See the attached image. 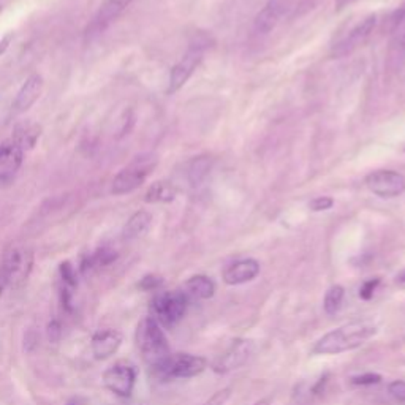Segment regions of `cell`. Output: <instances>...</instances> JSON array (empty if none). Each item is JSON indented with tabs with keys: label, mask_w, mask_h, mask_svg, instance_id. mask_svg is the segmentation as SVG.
<instances>
[{
	"label": "cell",
	"mask_w": 405,
	"mask_h": 405,
	"mask_svg": "<svg viewBox=\"0 0 405 405\" xmlns=\"http://www.w3.org/2000/svg\"><path fill=\"white\" fill-rule=\"evenodd\" d=\"M401 47H402V52H404V56H405V35H404V38H402V43H401Z\"/></svg>",
	"instance_id": "cell-37"
},
{
	"label": "cell",
	"mask_w": 405,
	"mask_h": 405,
	"mask_svg": "<svg viewBox=\"0 0 405 405\" xmlns=\"http://www.w3.org/2000/svg\"><path fill=\"white\" fill-rule=\"evenodd\" d=\"M68 405H86V402L80 404V399H73V401H71Z\"/></svg>",
	"instance_id": "cell-35"
},
{
	"label": "cell",
	"mask_w": 405,
	"mask_h": 405,
	"mask_svg": "<svg viewBox=\"0 0 405 405\" xmlns=\"http://www.w3.org/2000/svg\"><path fill=\"white\" fill-rule=\"evenodd\" d=\"M22 160V147L13 138L0 142V181L8 182L13 179L21 168Z\"/></svg>",
	"instance_id": "cell-14"
},
{
	"label": "cell",
	"mask_w": 405,
	"mask_h": 405,
	"mask_svg": "<svg viewBox=\"0 0 405 405\" xmlns=\"http://www.w3.org/2000/svg\"><path fill=\"white\" fill-rule=\"evenodd\" d=\"M159 159L154 154H142V156L135 157L124 170L117 172V176L112 181V193L125 195L141 187L149 175L156 170Z\"/></svg>",
	"instance_id": "cell-3"
},
{
	"label": "cell",
	"mask_w": 405,
	"mask_h": 405,
	"mask_svg": "<svg viewBox=\"0 0 405 405\" xmlns=\"http://www.w3.org/2000/svg\"><path fill=\"white\" fill-rule=\"evenodd\" d=\"M388 392L397 402L405 404V380H395L388 385Z\"/></svg>",
	"instance_id": "cell-27"
},
{
	"label": "cell",
	"mask_w": 405,
	"mask_h": 405,
	"mask_svg": "<svg viewBox=\"0 0 405 405\" xmlns=\"http://www.w3.org/2000/svg\"><path fill=\"white\" fill-rule=\"evenodd\" d=\"M184 293L196 300H209L216 293V284L207 276H193L184 285Z\"/></svg>",
	"instance_id": "cell-18"
},
{
	"label": "cell",
	"mask_w": 405,
	"mask_h": 405,
	"mask_svg": "<svg viewBox=\"0 0 405 405\" xmlns=\"http://www.w3.org/2000/svg\"><path fill=\"white\" fill-rule=\"evenodd\" d=\"M378 332V325L372 320H358L342 325L315 342L314 355H339L364 345Z\"/></svg>",
	"instance_id": "cell-1"
},
{
	"label": "cell",
	"mask_w": 405,
	"mask_h": 405,
	"mask_svg": "<svg viewBox=\"0 0 405 405\" xmlns=\"http://www.w3.org/2000/svg\"><path fill=\"white\" fill-rule=\"evenodd\" d=\"M92 353L97 360H106L116 353L122 345V334L115 330H105L92 337Z\"/></svg>",
	"instance_id": "cell-17"
},
{
	"label": "cell",
	"mask_w": 405,
	"mask_h": 405,
	"mask_svg": "<svg viewBox=\"0 0 405 405\" xmlns=\"http://www.w3.org/2000/svg\"><path fill=\"white\" fill-rule=\"evenodd\" d=\"M160 285H162V279L157 277V276H146L140 282V287L142 290H157Z\"/></svg>",
	"instance_id": "cell-30"
},
{
	"label": "cell",
	"mask_w": 405,
	"mask_h": 405,
	"mask_svg": "<svg viewBox=\"0 0 405 405\" xmlns=\"http://www.w3.org/2000/svg\"><path fill=\"white\" fill-rule=\"evenodd\" d=\"M388 22H390V27H391V29H396V27L401 26L402 22H405V3H402L401 7H399V8L395 11V13H392V15L390 16Z\"/></svg>",
	"instance_id": "cell-29"
},
{
	"label": "cell",
	"mask_w": 405,
	"mask_h": 405,
	"mask_svg": "<svg viewBox=\"0 0 405 405\" xmlns=\"http://www.w3.org/2000/svg\"><path fill=\"white\" fill-rule=\"evenodd\" d=\"M206 45H207V40H202V37L196 38V41H192V43H190L186 54H184L181 61L171 68L168 94H176L179 89L184 87V84L189 81L190 76L193 75L195 68L198 67L201 62L202 54H205Z\"/></svg>",
	"instance_id": "cell-7"
},
{
	"label": "cell",
	"mask_w": 405,
	"mask_h": 405,
	"mask_svg": "<svg viewBox=\"0 0 405 405\" xmlns=\"http://www.w3.org/2000/svg\"><path fill=\"white\" fill-rule=\"evenodd\" d=\"M255 353V342L250 339H236L226 348L225 353L214 362V371L217 374H226L247 364Z\"/></svg>",
	"instance_id": "cell-10"
},
{
	"label": "cell",
	"mask_w": 405,
	"mask_h": 405,
	"mask_svg": "<svg viewBox=\"0 0 405 405\" xmlns=\"http://www.w3.org/2000/svg\"><path fill=\"white\" fill-rule=\"evenodd\" d=\"M8 287V282H7V277H5V274L2 271V267H0V295L3 293V290Z\"/></svg>",
	"instance_id": "cell-33"
},
{
	"label": "cell",
	"mask_w": 405,
	"mask_h": 405,
	"mask_svg": "<svg viewBox=\"0 0 405 405\" xmlns=\"http://www.w3.org/2000/svg\"><path fill=\"white\" fill-rule=\"evenodd\" d=\"M130 3H132V0H106L97 11V15L94 16L91 24L87 26L86 38L91 40L97 37V35L103 34L124 13Z\"/></svg>",
	"instance_id": "cell-12"
},
{
	"label": "cell",
	"mask_w": 405,
	"mask_h": 405,
	"mask_svg": "<svg viewBox=\"0 0 405 405\" xmlns=\"http://www.w3.org/2000/svg\"><path fill=\"white\" fill-rule=\"evenodd\" d=\"M291 7V0H270L263 8L260 10L253 21L255 32L260 35H266L272 32L282 17L287 15Z\"/></svg>",
	"instance_id": "cell-13"
},
{
	"label": "cell",
	"mask_w": 405,
	"mask_h": 405,
	"mask_svg": "<svg viewBox=\"0 0 405 405\" xmlns=\"http://www.w3.org/2000/svg\"><path fill=\"white\" fill-rule=\"evenodd\" d=\"M380 282H382V281H380L378 277H375V279H369V281H366L364 284H362L361 288H360V297H361V300H364V301L371 300V297L375 293V290L378 288Z\"/></svg>",
	"instance_id": "cell-26"
},
{
	"label": "cell",
	"mask_w": 405,
	"mask_h": 405,
	"mask_svg": "<svg viewBox=\"0 0 405 405\" xmlns=\"http://www.w3.org/2000/svg\"><path fill=\"white\" fill-rule=\"evenodd\" d=\"M344 297H345L344 287H341V285H332V287L326 291L325 300H323L325 312L327 315H336L339 311H341Z\"/></svg>",
	"instance_id": "cell-24"
},
{
	"label": "cell",
	"mask_w": 405,
	"mask_h": 405,
	"mask_svg": "<svg viewBox=\"0 0 405 405\" xmlns=\"http://www.w3.org/2000/svg\"><path fill=\"white\" fill-rule=\"evenodd\" d=\"M382 382V375L374 374V372H367V374H361V375H355L351 377V385L356 386H371V385H377Z\"/></svg>",
	"instance_id": "cell-25"
},
{
	"label": "cell",
	"mask_w": 405,
	"mask_h": 405,
	"mask_svg": "<svg viewBox=\"0 0 405 405\" xmlns=\"http://www.w3.org/2000/svg\"><path fill=\"white\" fill-rule=\"evenodd\" d=\"M189 296L181 290L163 291L152 300V314L159 325L175 326L187 312Z\"/></svg>",
	"instance_id": "cell-5"
},
{
	"label": "cell",
	"mask_w": 405,
	"mask_h": 405,
	"mask_svg": "<svg viewBox=\"0 0 405 405\" xmlns=\"http://www.w3.org/2000/svg\"><path fill=\"white\" fill-rule=\"evenodd\" d=\"M366 186L382 198H395L405 192V176L399 171L378 170L366 177Z\"/></svg>",
	"instance_id": "cell-9"
},
{
	"label": "cell",
	"mask_w": 405,
	"mask_h": 405,
	"mask_svg": "<svg viewBox=\"0 0 405 405\" xmlns=\"http://www.w3.org/2000/svg\"><path fill=\"white\" fill-rule=\"evenodd\" d=\"M40 135H41L40 125L34 122H24L15 128L11 138H13L17 145L22 147V151H26V149H32L35 145H37Z\"/></svg>",
	"instance_id": "cell-21"
},
{
	"label": "cell",
	"mask_w": 405,
	"mask_h": 405,
	"mask_svg": "<svg viewBox=\"0 0 405 405\" xmlns=\"http://www.w3.org/2000/svg\"><path fill=\"white\" fill-rule=\"evenodd\" d=\"M207 367V361L202 356L189 355V353H170L166 358L154 366V372L162 380H175V378H192L205 372Z\"/></svg>",
	"instance_id": "cell-4"
},
{
	"label": "cell",
	"mask_w": 405,
	"mask_h": 405,
	"mask_svg": "<svg viewBox=\"0 0 405 405\" xmlns=\"http://www.w3.org/2000/svg\"><path fill=\"white\" fill-rule=\"evenodd\" d=\"M136 344H138L142 358L151 367L157 366L171 353L162 327L154 317H146L140 321L138 330H136Z\"/></svg>",
	"instance_id": "cell-2"
},
{
	"label": "cell",
	"mask_w": 405,
	"mask_h": 405,
	"mask_svg": "<svg viewBox=\"0 0 405 405\" xmlns=\"http://www.w3.org/2000/svg\"><path fill=\"white\" fill-rule=\"evenodd\" d=\"M34 266V253L31 249L24 246L10 247L3 255V261L0 267L7 277L10 287H21L31 276Z\"/></svg>",
	"instance_id": "cell-6"
},
{
	"label": "cell",
	"mask_w": 405,
	"mask_h": 405,
	"mask_svg": "<svg viewBox=\"0 0 405 405\" xmlns=\"http://www.w3.org/2000/svg\"><path fill=\"white\" fill-rule=\"evenodd\" d=\"M177 189L168 181L154 182L146 192V202H171L176 198Z\"/></svg>",
	"instance_id": "cell-22"
},
{
	"label": "cell",
	"mask_w": 405,
	"mask_h": 405,
	"mask_svg": "<svg viewBox=\"0 0 405 405\" xmlns=\"http://www.w3.org/2000/svg\"><path fill=\"white\" fill-rule=\"evenodd\" d=\"M151 223H152L151 212H147V211L135 212L124 226V231H122L124 240L132 241V240H136V237H141L149 230Z\"/></svg>",
	"instance_id": "cell-19"
},
{
	"label": "cell",
	"mask_w": 405,
	"mask_h": 405,
	"mask_svg": "<svg viewBox=\"0 0 405 405\" xmlns=\"http://www.w3.org/2000/svg\"><path fill=\"white\" fill-rule=\"evenodd\" d=\"M375 26H377V16L369 15L360 24L351 29L345 37L332 47V57H344L353 52L356 47H360L364 41L371 37Z\"/></svg>",
	"instance_id": "cell-11"
},
{
	"label": "cell",
	"mask_w": 405,
	"mask_h": 405,
	"mask_svg": "<svg viewBox=\"0 0 405 405\" xmlns=\"http://www.w3.org/2000/svg\"><path fill=\"white\" fill-rule=\"evenodd\" d=\"M260 274V263L253 258L235 261L223 271V282L226 285H242L253 281Z\"/></svg>",
	"instance_id": "cell-16"
},
{
	"label": "cell",
	"mask_w": 405,
	"mask_h": 405,
	"mask_svg": "<svg viewBox=\"0 0 405 405\" xmlns=\"http://www.w3.org/2000/svg\"><path fill=\"white\" fill-rule=\"evenodd\" d=\"M332 205H334V201L330 196H318V198H315L311 201V209L315 212H320V211H326V209H331Z\"/></svg>",
	"instance_id": "cell-28"
},
{
	"label": "cell",
	"mask_w": 405,
	"mask_h": 405,
	"mask_svg": "<svg viewBox=\"0 0 405 405\" xmlns=\"http://www.w3.org/2000/svg\"><path fill=\"white\" fill-rule=\"evenodd\" d=\"M10 38H11V35H7V37H5L2 41H0V54H2V52H3L5 50H7Z\"/></svg>",
	"instance_id": "cell-34"
},
{
	"label": "cell",
	"mask_w": 405,
	"mask_h": 405,
	"mask_svg": "<svg viewBox=\"0 0 405 405\" xmlns=\"http://www.w3.org/2000/svg\"><path fill=\"white\" fill-rule=\"evenodd\" d=\"M270 404V399H263V401H260V402H255L253 405H267Z\"/></svg>",
	"instance_id": "cell-36"
},
{
	"label": "cell",
	"mask_w": 405,
	"mask_h": 405,
	"mask_svg": "<svg viewBox=\"0 0 405 405\" xmlns=\"http://www.w3.org/2000/svg\"><path fill=\"white\" fill-rule=\"evenodd\" d=\"M103 383L112 395L130 397L136 383V369L130 362L119 361L106 369L103 374Z\"/></svg>",
	"instance_id": "cell-8"
},
{
	"label": "cell",
	"mask_w": 405,
	"mask_h": 405,
	"mask_svg": "<svg viewBox=\"0 0 405 405\" xmlns=\"http://www.w3.org/2000/svg\"><path fill=\"white\" fill-rule=\"evenodd\" d=\"M356 2H358V0H336V10L341 11V10L347 8V7H350V5H353Z\"/></svg>",
	"instance_id": "cell-31"
},
{
	"label": "cell",
	"mask_w": 405,
	"mask_h": 405,
	"mask_svg": "<svg viewBox=\"0 0 405 405\" xmlns=\"http://www.w3.org/2000/svg\"><path fill=\"white\" fill-rule=\"evenodd\" d=\"M117 258V252L110 247H101L97 252L92 253L91 257H87L84 261H82L81 270L87 271V270H94V267H103L111 265L112 261Z\"/></svg>",
	"instance_id": "cell-23"
},
{
	"label": "cell",
	"mask_w": 405,
	"mask_h": 405,
	"mask_svg": "<svg viewBox=\"0 0 405 405\" xmlns=\"http://www.w3.org/2000/svg\"><path fill=\"white\" fill-rule=\"evenodd\" d=\"M43 87H45V82L40 75L29 76L13 101L15 115H22V112L31 110V106L40 98V95L43 94Z\"/></svg>",
	"instance_id": "cell-15"
},
{
	"label": "cell",
	"mask_w": 405,
	"mask_h": 405,
	"mask_svg": "<svg viewBox=\"0 0 405 405\" xmlns=\"http://www.w3.org/2000/svg\"><path fill=\"white\" fill-rule=\"evenodd\" d=\"M212 170V159L207 156L195 157L187 166V181L192 187H198L206 181Z\"/></svg>",
	"instance_id": "cell-20"
},
{
	"label": "cell",
	"mask_w": 405,
	"mask_h": 405,
	"mask_svg": "<svg viewBox=\"0 0 405 405\" xmlns=\"http://www.w3.org/2000/svg\"><path fill=\"white\" fill-rule=\"evenodd\" d=\"M395 282H396V285H397L399 288L405 290V270H402L401 272L397 274V276H396V281H395Z\"/></svg>",
	"instance_id": "cell-32"
}]
</instances>
